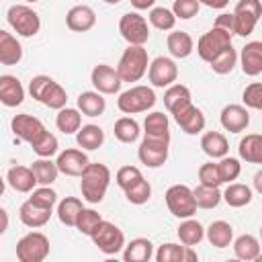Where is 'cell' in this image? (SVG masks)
Here are the masks:
<instances>
[{"label":"cell","instance_id":"21","mask_svg":"<svg viewBox=\"0 0 262 262\" xmlns=\"http://www.w3.org/2000/svg\"><path fill=\"white\" fill-rule=\"evenodd\" d=\"M196 252L190 246L178 244H162L156 252L158 262H196Z\"/></svg>","mask_w":262,"mask_h":262},{"label":"cell","instance_id":"2","mask_svg":"<svg viewBox=\"0 0 262 262\" xmlns=\"http://www.w3.org/2000/svg\"><path fill=\"white\" fill-rule=\"evenodd\" d=\"M147 66H149L147 49L143 45H129L123 51L115 70L123 82H139L147 72Z\"/></svg>","mask_w":262,"mask_h":262},{"label":"cell","instance_id":"17","mask_svg":"<svg viewBox=\"0 0 262 262\" xmlns=\"http://www.w3.org/2000/svg\"><path fill=\"white\" fill-rule=\"evenodd\" d=\"M86 164H88V156L76 147H68V149L59 151V156L55 160L57 170L66 176H80L82 170L86 168Z\"/></svg>","mask_w":262,"mask_h":262},{"label":"cell","instance_id":"43","mask_svg":"<svg viewBox=\"0 0 262 262\" xmlns=\"http://www.w3.org/2000/svg\"><path fill=\"white\" fill-rule=\"evenodd\" d=\"M31 147H33V151H35L39 158H51V156L57 154L59 143H57V137L45 129V131L31 143Z\"/></svg>","mask_w":262,"mask_h":262},{"label":"cell","instance_id":"49","mask_svg":"<svg viewBox=\"0 0 262 262\" xmlns=\"http://www.w3.org/2000/svg\"><path fill=\"white\" fill-rule=\"evenodd\" d=\"M100 221H102L100 213H96L94 209H82L80 215H78V219H76V229H78L80 233H84V235L90 237V233L94 231V227H96Z\"/></svg>","mask_w":262,"mask_h":262},{"label":"cell","instance_id":"1","mask_svg":"<svg viewBox=\"0 0 262 262\" xmlns=\"http://www.w3.org/2000/svg\"><path fill=\"white\" fill-rule=\"evenodd\" d=\"M111 184V170L104 164H86V168L80 174V190H82V199L96 205L104 199L106 188Z\"/></svg>","mask_w":262,"mask_h":262},{"label":"cell","instance_id":"20","mask_svg":"<svg viewBox=\"0 0 262 262\" xmlns=\"http://www.w3.org/2000/svg\"><path fill=\"white\" fill-rule=\"evenodd\" d=\"M25 100V88L16 76L4 74L0 76V102L4 106H18Z\"/></svg>","mask_w":262,"mask_h":262},{"label":"cell","instance_id":"34","mask_svg":"<svg viewBox=\"0 0 262 262\" xmlns=\"http://www.w3.org/2000/svg\"><path fill=\"white\" fill-rule=\"evenodd\" d=\"M31 170H33V176H35L37 184H41V186L53 184L57 180V174H59V170H57L55 162H51V158H39V160H35L31 164Z\"/></svg>","mask_w":262,"mask_h":262},{"label":"cell","instance_id":"32","mask_svg":"<svg viewBox=\"0 0 262 262\" xmlns=\"http://www.w3.org/2000/svg\"><path fill=\"white\" fill-rule=\"evenodd\" d=\"M76 143L82 147V149H98L102 143H104V131L98 127V125H82L78 131H76Z\"/></svg>","mask_w":262,"mask_h":262},{"label":"cell","instance_id":"4","mask_svg":"<svg viewBox=\"0 0 262 262\" xmlns=\"http://www.w3.org/2000/svg\"><path fill=\"white\" fill-rule=\"evenodd\" d=\"M231 14H233V35L248 37L254 33L262 16V4L260 0H239Z\"/></svg>","mask_w":262,"mask_h":262},{"label":"cell","instance_id":"15","mask_svg":"<svg viewBox=\"0 0 262 262\" xmlns=\"http://www.w3.org/2000/svg\"><path fill=\"white\" fill-rule=\"evenodd\" d=\"M10 129H12V133H14L18 139H23V141H27V143L31 145V143L45 131V125H43L37 117L29 115V113H20V115H14V117H12Z\"/></svg>","mask_w":262,"mask_h":262},{"label":"cell","instance_id":"9","mask_svg":"<svg viewBox=\"0 0 262 262\" xmlns=\"http://www.w3.org/2000/svg\"><path fill=\"white\" fill-rule=\"evenodd\" d=\"M170 139L168 137H149L145 135L137 147V158L147 168H160L168 160Z\"/></svg>","mask_w":262,"mask_h":262},{"label":"cell","instance_id":"37","mask_svg":"<svg viewBox=\"0 0 262 262\" xmlns=\"http://www.w3.org/2000/svg\"><path fill=\"white\" fill-rule=\"evenodd\" d=\"M143 133L149 135V137H168L170 139V121H168V115L156 111V113H149L143 121Z\"/></svg>","mask_w":262,"mask_h":262},{"label":"cell","instance_id":"40","mask_svg":"<svg viewBox=\"0 0 262 262\" xmlns=\"http://www.w3.org/2000/svg\"><path fill=\"white\" fill-rule=\"evenodd\" d=\"M192 196H194L196 209H215L221 203V190H219V186L199 184L196 188H192Z\"/></svg>","mask_w":262,"mask_h":262},{"label":"cell","instance_id":"57","mask_svg":"<svg viewBox=\"0 0 262 262\" xmlns=\"http://www.w3.org/2000/svg\"><path fill=\"white\" fill-rule=\"evenodd\" d=\"M156 4V0H131V6L137 8V10H147Z\"/></svg>","mask_w":262,"mask_h":262},{"label":"cell","instance_id":"39","mask_svg":"<svg viewBox=\"0 0 262 262\" xmlns=\"http://www.w3.org/2000/svg\"><path fill=\"white\" fill-rule=\"evenodd\" d=\"M113 131H115V137H117L121 143H135V141L139 139V133H141V131H139V123H137L135 119H131V117H121V119H117Z\"/></svg>","mask_w":262,"mask_h":262},{"label":"cell","instance_id":"61","mask_svg":"<svg viewBox=\"0 0 262 262\" xmlns=\"http://www.w3.org/2000/svg\"><path fill=\"white\" fill-rule=\"evenodd\" d=\"M104 2H106V4H119L121 0H104Z\"/></svg>","mask_w":262,"mask_h":262},{"label":"cell","instance_id":"3","mask_svg":"<svg viewBox=\"0 0 262 262\" xmlns=\"http://www.w3.org/2000/svg\"><path fill=\"white\" fill-rule=\"evenodd\" d=\"M156 104V92L149 86H131L129 90L121 92L117 98V106L125 115L145 113Z\"/></svg>","mask_w":262,"mask_h":262},{"label":"cell","instance_id":"30","mask_svg":"<svg viewBox=\"0 0 262 262\" xmlns=\"http://www.w3.org/2000/svg\"><path fill=\"white\" fill-rule=\"evenodd\" d=\"M205 235H207V239H209L211 246H215V248H227L233 242V227L227 221L217 219V221H213L205 229Z\"/></svg>","mask_w":262,"mask_h":262},{"label":"cell","instance_id":"38","mask_svg":"<svg viewBox=\"0 0 262 262\" xmlns=\"http://www.w3.org/2000/svg\"><path fill=\"white\" fill-rule=\"evenodd\" d=\"M55 125H57V129H59L61 133L72 135V133H76V131L82 127V115H80L78 108H68V106H63V108L57 111Z\"/></svg>","mask_w":262,"mask_h":262},{"label":"cell","instance_id":"16","mask_svg":"<svg viewBox=\"0 0 262 262\" xmlns=\"http://www.w3.org/2000/svg\"><path fill=\"white\" fill-rule=\"evenodd\" d=\"M66 25L74 33H86L96 25V12L88 4H76L68 10Z\"/></svg>","mask_w":262,"mask_h":262},{"label":"cell","instance_id":"55","mask_svg":"<svg viewBox=\"0 0 262 262\" xmlns=\"http://www.w3.org/2000/svg\"><path fill=\"white\" fill-rule=\"evenodd\" d=\"M213 27L223 29V31H227L229 35H233V14H229V12L219 14V16L215 18V25H213Z\"/></svg>","mask_w":262,"mask_h":262},{"label":"cell","instance_id":"33","mask_svg":"<svg viewBox=\"0 0 262 262\" xmlns=\"http://www.w3.org/2000/svg\"><path fill=\"white\" fill-rule=\"evenodd\" d=\"M178 239H180V244H184V246H199L201 242H203V237H205V227L196 221V219H192V217H188V219H184L180 225H178Z\"/></svg>","mask_w":262,"mask_h":262},{"label":"cell","instance_id":"50","mask_svg":"<svg viewBox=\"0 0 262 262\" xmlns=\"http://www.w3.org/2000/svg\"><path fill=\"white\" fill-rule=\"evenodd\" d=\"M143 178V174H141V170L137 168V166H121L119 170H117V174H115V182L119 184V188H123V190H127L129 186H133L137 180H141Z\"/></svg>","mask_w":262,"mask_h":262},{"label":"cell","instance_id":"46","mask_svg":"<svg viewBox=\"0 0 262 262\" xmlns=\"http://www.w3.org/2000/svg\"><path fill=\"white\" fill-rule=\"evenodd\" d=\"M217 172H219L221 182H233V180H237V176L242 174V164H239L237 158L223 156V158H219V162H217Z\"/></svg>","mask_w":262,"mask_h":262},{"label":"cell","instance_id":"45","mask_svg":"<svg viewBox=\"0 0 262 262\" xmlns=\"http://www.w3.org/2000/svg\"><path fill=\"white\" fill-rule=\"evenodd\" d=\"M149 23L151 27L160 29V31H172L174 25H176V16L170 8H164V6H151L149 10Z\"/></svg>","mask_w":262,"mask_h":262},{"label":"cell","instance_id":"29","mask_svg":"<svg viewBox=\"0 0 262 262\" xmlns=\"http://www.w3.org/2000/svg\"><path fill=\"white\" fill-rule=\"evenodd\" d=\"M221 199L233 207V209H239V207H246L252 203L254 199V192L248 184H239V182H229V186L221 192Z\"/></svg>","mask_w":262,"mask_h":262},{"label":"cell","instance_id":"19","mask_svg":"<svg viewBox=\"0 0 262 262\" xmlns=\"http://www.w3.org/2000/svg\"><path fill=\"white\" fill-rule=\"evenodd\" d=\"M242 61V72L246 76H260L262 74V43L260 41H250L242 47L239 53Z\"/></svg>","mask_w":262,"mask_h":262},{"label":"cell","instance_id":"48","mask_svg":"<svg viewBox=\"0 0 262 262\" xmlns=\"http://www.w3.org/2000/svg\"><path fill=\"white\" fill-rule=\"evenodd\" d=\"M123 192H125V196H127L129 203H133V205H143V203H147L149 196H151V184H149L145 178H141V180H137L133 186H129V188L123 190Z\"/></svg>","mask_w":262,"mask_h":262},{"label":"cell","instance_id":"56","mask_svg":"<svg viewBox=\"0 0 262 262\" xmlns=\"http://www.w3.org/2000/svg\"><path fill=\"white\" fill-rule=\"evenodd\" d=\"M199 4H205V6H209V8L221 10V8H225V6L229 4V0H199Z\"/></svg>","mask_w":262,"mask_h":262},{"label":"cell","instance_id":"62","mask_svg":"<svg viewBox=\"0 0 262 262\" xmlns=\"http://www.w3.org/2000/svg\"><path fill=\"white\" fill-rule=\"evenodd\" d=\"M25 2H31L33 4V2H39V0H25Z\"/></svg>","mask_w":262,"mask_h":262},{"label":"cell","instance_id":"8","mask_svg":"<svg viewBox=\"0 0 262 262\" xmlns=\"http://www.w3.org/2000/svg\"><path fill=\"white\" fill-rule=\"evenodd\" d=\"M49 256V237L41 231H29L16 242V258L20 262H43Z\"/></svg>","mask_w":262,"mask_h":262},{"label":"cell","instance_id":"41","mask_svg":"<svg viewBox=\"0 0 262 262\" xmlns=\"http://www.w3.org/2000/svg\"><path fill=\"white\" fill-rule=\"evenodd\" d=\"M39 102L45 104V106H49V108L59 111V108L66 106V102H68V94H66V90H63L55 80H51L49 86L45 88V92H43V96H41Z\"/></svg>","mask_w":262,"mask_h":262},{"label":"cell","instance_id":"12","mask_svg":"<svg viewBox=\"0 0 262 262\" xmlns=\"http://www.w3.org/2000/svg\"><path fill=\"white\" fill-rule=\"evenodd\" d=\"M147 78H149V84L156 86V88H168L170 84L176 82L178 78V66L172 57H156L149 66H147Z\"/></svg>","mask_w":262,"mask_h":262},{"label":"cell","instance_id":"6","mask_svg":"<svg viewBox=\"0 0 262 262\" xmlns=\"http://www.w3.org/2000/svg\"><path fill=\"white\" fill-rule=\"evenodd\" d=\"M164 199H166L168 211L178 219H188L196 213V203H194V196H192V188L186 186V184H172L166 190Z\"/></svg>","mask_w":262,"mask_h":262},{"label":"cell","instance_id":"24","mask_svg":"<svg viewBox=\"0 0 262 262\" xmlns=\"http://www.w3.org/2000/svg\"><path fill=\"white\" fill-rule=\"evenodd\" d=\"M237 154L248 164H260L262 162V135L260 133H248L237 143Z\"/></svg>","mask_w":262,"mask_h":262},{"label":"cell","instance_id":"54","mask_svg":"<svg viewBox=\"0 0 262 262\" xmlns=\"http://www.w3.org/2000/svg\"><path fill=\"white\" fill-rule=\"evenodd\" d=\"M51 80H53V78L43 76V74H39V76L31 78V82H29V94H31L35 100H41V96H43V92H45V88L49 86V82H51Z\"/></svg>","mask_w":262,"mask_h":262},{"label":"cell","instance_id":"22","mask_svg":"<svg viewBox=\"0 0 262 262\" xmlns=\"http://www.w3.org/2000/svg\"><path fill=\"white\" fill-rule=\"evenodd\" d=\"M23 59V47L18 43V39L0 29V63L2 66H16Z\"/></svg>","mask_w":262,"mask_h":262},{"label":"cell","instance_id":"42","mask_svg":"<svg viewBox=\"0 0 262 262\" xmlns=\"http://www.w3.org/2000/svg\"><path fill=\"white\" fill-rule=\"evenodd\" d=\"M188 100H190V90L184 84H170L166 88V92H164V104H166V108L170 113L176 106H180V104H184Z\"/></svg>","mask_w":262,"mask_h":262},{"label":"cell","instance_id":"59","mask_svg":"<svg viewBox=\"0 0 262 262\" xmlns=\"http://www.w3.org/2000/svg\"><path fill=\"white\" fill-rule=\"evenodd\" d=\"M254 186H256L258 192H262V172H256V176H254Z\"/></svg>","mask_w":262,"mask_h":262},{"label":"cell","instance_id":"58","mask_svg":"<svg viewBox=\"0 0 262 262\" xmlns=\"http://www.w3.org/2000/svg\"><path fill=\"white\" fill-rule=\"evenodd\" d=\"M6 229H8V213L0 207V235H2Z\"/></svg>","mask_w":262,"mask_h":262},{"label":"cell","instance_id":"25","mask_svg":"<svg viewBox=\"0 0 262 262\" xmlns=\"http://www.w3.org/2000/svg\"><path fill=\"white\" fill-rule=\"evenodd\" d=\"M154 256V244L147 237H135L127 246H123L125 262H147Z\"/></svg>","mask_w":262,"mask_h":262},{"label":"cell","instance_id":"11","mask_svg":"<svg viewBox=\"0 0 262 262\" xmlns=\"http://www.w3.org/2000/svg\"><path fill=\"white\" fill-rule=\"evenodd\" d=\"M231 37L227 31L213 27L211 31H207L205 35H201V39L196 41V53L203 61H211L213 57H217L223 49H227L231 45Z\"/></svg>","mask_w":262,"mask_h":262},{"label":"cell","instance_id":"60","mask_svg":"<svg viewBox=\"0 0 262 262\" xmlns=\"http://www.w3.org/2000/svg\"><path fill=\"white\" fill-rule=\"evenodd\" d=\"M2 194H4V178L0 176V196H2Z\"/></svg>","mask_w":262,"mask_h":262},{"label":"cell","instance_id":"26","mask_svg":"<svg viewBox=\"0 0 262 262\" xmlns=\"http://www.w3.org/2000/svg\"><path fill=\"white\" fill-rule=\"evenodd\" d=\"M166 45H168L170 55L176 57V59L188 57L192 53V49H194V41L186 31H172L168 35V39H166Z\"/></svg>","mask_w":262,"mask_h":262},{"label":"cell","instance_id":"23","mask_svg":"<svg viewBox=\"0 0 262 262\" xmlns=\"http://www.w3.org/2000/svg\"><path fill=\"white\" fill-rule=\"evenodd\" d=\"M201 149H203L209 158L219 160V158L227 156L229 143H227V137H225L223 133H219V131H207V133H203V137H201Z\"/></svg>","mask_w":262,"mask_h":262},{"label":"cell","instance_id":"36","mask_svg":"<svg viewBox=\"0 0 262 262\" xmlns=\"http://www.w3.org/2000/svg\"><path fill=\"white\" fill-rule=\"evenodd\" d=\"M82 209H84V205L78 196H66L57 203V219L68 227H76V219Z\"/></svg>","mask_w":262,"mask_h":262},{"label":"cell","instance_id":"10","mask_svg":"<svg viewBox=\"0 0 262 262\" xmlns=\"http://www.w3.org/2000/svg\"><path fill=\"white\" fill-rule=\"evenodd\" d=\"M119 33L129 45H145L149 39L147 20L139 12H125L119 20Z\"/></svg>","mask_w":262,"mask_h":262},{"label":"cell","instance_id":"5","mask_svg":"<svg viewBox=\"0 0 262 262\" xmlns=\"http://www.w3.org/2000/svg\"><path fill=\"white\" fill-rule=\"evenodd\" d=\"M6 20L20 37H35L41 29L39 14L27 4H12L6 12Z\"/></svg>","mask_w":262,"mask_h":262},{"label":"cell","instance_id":"52","mask_svg":"<svg viewBox=\"0 0 262 262\" xmlns=\"http://www.w3.org/2000/svg\"><path fill=\"white\" fill-rule=\"evenodd\" d=\"M242 100L248 108H254V111H260L262 108V84L260 82H252L246 86L244 94H242Z\"/></svg>","mask_w":262,"mask_h":262},{"label":"cell","instance_id":"35","mask_svg":"<svg viewBox=\"0 0 262 262\" xmlns=\"http://www.w3.org/2000/svg\"><path fill=\"white\" fill-rule=\"evenodd\" d=\"M233 254H235V258L246 260V262L256 260V258L260 256V242H258V237L252 235V233L239 235V237L233 242Z\"/></svg>","mask_w":262,"mask_h":262},{"label":"cell","instance_id":"53","mask_svg":"<svg viewBox=\"0 0 262 262\" xmlns=\"http://www.w3.org/2000/svg\"><path fill=\"white\" fill-rule=\"evenodd\" d=\"M199 180L205 186H221L223 184L219 178V172H217V164H213V162H207L199 168Z\"/></svg>","mask_w":262,"mask_h":262},{"label":"cell","instance_id":"27","mask_svg":"<svg viewBox=\"0 0 262 262\" xmlns=\"http://www.w3.org/2000/svg\"><path fill=\"white\" fill-rule=\"evenodd\" d=\"M6 182L16 192H31L35 188V184H37V180L33 176V170L27 168V166H12L6 172Z\"/></svg>","mask_w":262,"mask_h":262},{"label":"cell","instance_id":"44","mask_svg":"<svg viewBox=\"0 0 262 262\" xmlns=\"http://www.w3.org/2000/svg\"><path fill=\"white\" fill-rule=\"evenodd\" d=\"M211 70L215 72V74H229L233 68H235V63H237V53H235V49H233V45H229L227 49H223L217 57H213L211 61Z\"/></svg>","mask_w":262,"mask_h":262},{"label":"cell","instance_id":"51","mask_svg":"<svg viewBox=\"0 0 262 262\" xmlns=\"http://www.w3.org/2000/svg\"><path fill=\"white\" fill-rule=\"evenodd\" d=\"M201 4L199 0H174V6H172V12L176 16V20H188L192 16H196Z\"/></svg>","mask_w":262,"mask_h":262},{"label":"cell","instance_id":"13","mask_svg":"<svg viewBox=\"0 0 262 262\" xmlns=\"http://www.w3.org/2000/svg\"><path fill=\"white\" fill-rule=\"evenodd\" d=\"M170 115L174 117V121L180 125V129L186 135H196V133H201L205 129V115H203L201 108H196L192 104V100L176 106Z\"/></svg>","mask_w":262,"mask_h":262},{"label":"cell","instance_id":"7","mask_svg":"<svg viewBox=\"0 0 262 262\" xmlns=\"http://www.w3.org/2000/svg\"><path fill=\"white\" fill-rule=\"evenodd\" d=\"M90 239H92L94 246H96L102 254H106V256L119 254V252L123 250V246H125V233H123L115 223L104 221V219L94 227V231L90 233Z\"/></svg>","mask_w":262,"mask_h":262},{"label":"cell","instance_id":"28","mask_svg":"<svg viewBox=\"0 0 262 262\" xmlns=\"http://www.w3.org/2000/svg\"><path fill=\"white\" fill-rule=\"evenodd\" d=\"M18 217H20V221H23L27 227L37 229V227H43V225L49 221L51 211H49V209H41V207L33 205V203L27 199V201L20 205V209H18Z\"/></svg>","mask_w":262,"mask_h":262},{"label":"cell","instance_id":"18","mask_svg":"<svg viewBox=\"0 0 262 262\" xmlns=\"http://www.w3.org/2000/svg\"><path fill=\"white\" fill-rule=\"evenodd\" d=\"M221 127L229 133H242L250 125V113L242 104H227L219 115Z\"/></svg>","mask_w":262,"mask_h":262},{"label":"cell","instance_id":"14","mask_svg":"<svg viewBox=\"0 0 262 262\" xmlns=\"http://www.w3.org/2000/svg\"><path fill=\"white\" fill-rule=\"evenodd\" d=\"M90 82L96 88V92H100V94H117L121 90V84H123L117 70L106 66V63H98L92 68Z\"/></svg>","mask_w":262,"mask_h":262},{"label":"cell","instance_id":"31","mask_svg":"<svg viewBox=\"0 0 262 262\" xmlns=\"http://www.w3.org/2000/svg\"><path fill=\"white\" fill-rule=\"evenodd\" d=\"M106 108V100L96 90H86L78 96V111L86 117H100Z\"/></svg>","mask_w":262,"mask_h":262},{"label":"cell","instance_id":"47","mask_svg":"<svg viewBox=\"0 0 262 262\" xmlns=\"http://www.w3.org/2000/svg\"><path fill=\"white\" fill-rule=\"evenodd\" d=\"M29 201L41 209H49L53 211L55 203H57V192L51 188V186H39V188H33L31 190V196Z\"/></svg>","mask_w":262,"mask_h":262}]
</instances>
